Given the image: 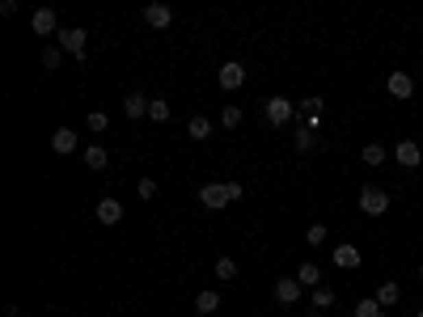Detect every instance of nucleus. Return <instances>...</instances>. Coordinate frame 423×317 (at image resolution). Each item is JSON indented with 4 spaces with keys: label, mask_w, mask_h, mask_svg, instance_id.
I'll return each mask as SVG.
<instances>
[{
    "label": "nucleus",
    "mask_w": 423,
    "mask_h": 317,
    "mask_svg": "<svg viewBox=\"0 0 423 317\" xmlns=\"http://www.w3.org/2000/svg\"><path fill=\"white\" fill-rule=\"evenodd\" d=\"M385 157H389V153H385V144H381V140H368L364 149H360V161H364V165H372V169L385 165Z\"/></svg>",
    "instance_id": "4468645a"
},
{
    "label": "nucleus",
    "mask_w": 423,
    "mask_h": 317,
    "mask_svg": "<svg viewBox=\"0 0 423 317\" xmlns=\"http://www.w3.org/2000/svg\"><path fill=\"white\" fill-rule=\"evenodd\" d=\"M144 21H148L153 30H169L173 13H169V5H148V9H144Z\"/></svg>",
    "instance_id": "9b49d317"
},
{
    "label": "nucleus",
    "mask_w": 423,
    "mask_h": 317,
    "mask_svg": "<svg viewBox=\"0 0 423 317\" xmlns=\"http://www.w3.org/2000/svg\"><path fill=\"white\" fill-rule=\"evenodd\" d=\"M415 317H423V309H419V313H415Z\"/></svg>",
    "instance_id": "473e14b6"
},
{
    "label": "nucleus",
    "mask_w": 423,
    "mask_h": 317,
    "mask_svg": "<svg viewBox=\"0 0 423 317\" xmlns=\"http://www.w3.org/2000/svg\"><path fill=\"white\" fill-rule=\"evenodd\" d=\"M186 131H191L195 140H208V136H212V118H208V114H195L191 123H186Z\"/></svg>",
    "instance_id": "412c9836"
},
{
    "label": "nucleus",
    "mask_w": 423,
    "mask_h": 317,
    "mask_svg": "<svg viewBox=\"0 0 423 317\" xmlns=\"http://www.w3.org/2000/svg\"><path fill=\"white\" fill-rule=\"evenodd\" d=\"M136 190H140V199H157V182H153V178H140Z\"/></svg>",
    "instance_id": "7c9ffc66"
},
{
    "label": "nucleus",
    "mask_w": 423,
    "mask_h": 317,
    "mask_svg": "<svg viewBox=\"0 0 423 317\" xmlns=\"http://www.w3.org/2000/svg\"><path fill=\"white\" fill-rule=\"evenodd\" d=\"M360 212L364 216H385L389 212V194L381 186H360Z\"/></svg>",
    "instance_id": "f03ea898"
},
{
    "label": "nucleus",
    "mask_w": 423,
    "mask_h": 317,
    "mask_svg": "<svg viewBox=\"0 0 423 317\" xmlns=\"http://www.w3.org/2000/svg\"><path fill=\"white\" fill-rule=\"evenodd\" d=\"M322 106H326V97H317V93L301 102V110L309 114V127H317V118H322Z\"/></svg>",
    "instance_id": "4be33fe9"
},
{
    "label": "nucleus",
    "mask_w": 423,
    "mask_h": 317,
    "mask_svg": "<svg viewBox=\"0 0 423 317\" xmlns=\"http://www.w3.org/2000/svg\"><path fill=\"white\" fill-rule=\"evenodd\" d=\"M419 279H423V266H419Z\"/></svg>",
    "instance_id": "2f4dec72"
},
{
    "label": "nucleus",
    "mask_w": 423,
    "mask_h": 317,
    "mask_svg": "<svg viewBox=\"0 0 423 317\" xmlns=\"http://www.w3.org/2000/svg\"><path fill=\"white\" fill-rule=\"evenodd\" d=\"M216 81H220V89H225V93H233V89H241V85H245V68H241L237 60H229V64H220Z\"/></svg>",
    "instance_id": "39448f33"
},
{
    "label": "nucleus",
    "mask_w": 423,
    "mask_h": 317,
    "mask_svg": "<svg viewBox=\"0 0 423 317\" xmlns=\"http://www.w3.org/2000/svg\"><path fill=\"white\" fill-rule=\"evenodd\" d=\"M97 220H102V225H119L123 220V203L119 199H102V203H97Z\"/></svg>",
    "instance_id": "2eb2a0df"
},
{
    "label": "nucleus",
    "mask_w": 423,
    "mask_h": 317,
    "mask_svg": "<svg viewBox=\"0 0 423 317\" xmlns=\"http://www.w3.org/2000/svg\"><path fill=\"white\" fill-rule=\"evenodd\" d=\"M60 60H64L60 47H47V51H43V68H47V72H56V68H60Z\"/></svg>",
    "instance_id": "cd10ccee"
},
{
    "label": "nucleus",
    "mask_w": 423,
    "mask_h": 317,
    "mask_svg": "<svg viewBox=\"0 0 423 317\" xmlns=\"http://www.w3.org/2000/svg\"><path fill=\"white\" fill-rule=\"evenodd\" d=\"M313 149H317L313 127H301V131H296V153H313Z\"/></svg>",
    "instance_id": "393cba45"
},
{
    "label": "nucleus",
    "mask_w": 423,
    "mask_h": 317,
    "mask_svg": "<svg viewBox=\"0 0 423 317\" xmlns=\"http://www.w3.org/2000/svg\"><path fill=\"white\" fill-rule=\"evenodd\" d=\"M385 89L398 97V102H407V97L415 93V81L407 77V72H389V81H385Z\"/></svg>",
    "instance_id": "1a4fd4ad"
},
{
    "label": "nucleus",
    "mask_w": 423,
    "mask_h": 317,
    "mask_svg": "<svg viewBox=\"0 0 423 317\" xmlns=\"http://www.w3.org/2000/svg\"><path fill=\"white\" fill-rule=\"evenodd\" d=\"M220 123H225V131L241 127V110H237V106H225V114H220Z\"/></svg>",
    "instance_id": "c756f323"
},
{
    "label": "nucleus",
    "mask_w": 423,
    "mask_h": 317,
    "mask_svg": "<svg viewBox=\"0 0 423 317\" xmlns=\"http://www.w3.org/2000/svg\"><path fill=\"white\" fill-rule=\"evenodd\" d=\"M301 296H305V288H301V279H296V275L276 279V301H280V305H301Z\"/></svg>",
    "instance_id": "423d86ee"
},
{
    "label": "nucleus",
    "mask_w": 423,
    "mask_h": 317,
    "mask_svg": "<svg viewBox=\"0 0 423 317\" xmlns=\"http://www.w3.org/2000/svg\"><path fill=\"white\" fill-rule=\"evenodd\" d=\"M241 199V182H204L199 186V203H204L208 212H220Z\"/></svg>",
    "instance_id": "f257e3e1"
},
{
    "label": "nucleus",
    "mask_w": 423,
    "mask_h": 317,
    "mask_svg": "<svg viewBox=\"0 0 423 317\" xmlns=\"http://www.w3.org/2000/svg\"><path fill=\"white\" fill-rule=\"evenodd\" d=\"M148 102H153V97L128 93V97H123V114H128V118H148Z\"/></svg>",
    "instance_id": "9d476101"
},
{
    "label": "nucleus",
    "mask_w": 423,
    "mask_h": 317,
    "mask_svg": "<svg viewBox=\"0 0 423 317\" xmlns=\"http://www.w3.org/2000/svg\"><path fill=\"white\" fill-rule=\"evenodd\" d=\"M296 279H301V288H322V266L317 262H301L296 266Z\"/></svg>",
    "instance_id": "f3484780"
},
{
    "label": "nucleus",
    "mask_w": 423,
    "mask_h": 317,
    "mask_svg": "<svg viewBox=\"0 0 423 317\" xmlns=\"http://www.w3.org/2000/svg\"><path fill=\"white\" fill-rule=\"evenodd\" d=\"M398 301H402V288H398L394 279L377 288V305H381V309H389V305H398Z\"/></svg>",
    "instance_id": "6ab92c4d"
},
{
    "label": "nucleus",
    "mask_w": 423,
    "mask_h": 317,
    "mask_svg": "<svg viewBox=\"0 0 423 317\" xmlns=\"http://www.w3.org/2000/svg\"><path fill=\"white\" fill-rule=\"evenodd\" d=\"M148 118H153V123H165V118H169V102L153 97V102H148Z\"/></svg>",
    "instance_id": "a878e982"
},
{
    "label": "nucleus",
    "mask_w": 423,
    "mask_h": 317,
    "mask_svg": "<svg viewBox=\"0 0 423 317\" xmlns=\"http://www.w3.org/2000/svg\"><path fill=\"white\" fill-rule=\"evenodd\" d=\"M381 317H385V313H381Z\"/></svg>",
    "instance_id": "72a5a7b5"
},
{
    "label": "nucleus",
    "mask_w": 423,
    "mask_h": 317,
    "mask_svg": "<svg viewBox=\"0 0 423 317\" xmlns=\"http://www.w3.org/2000/svg\"><path fill=\"white\" fill-rule=\"evenodd\" d=\"M85 165H89V169H106V165H110V153L102 149V144H89V149H85Z\"/></svg>",
    "instance_id": "a211bd4d"
},
{
    "label": "nucleus",
    "mask_w": 423,
    "mask_h": 317,
    "mask_svg": "<svg viewBox=\"0 0 423 317\" xmlns=\"http://www.w3.org/2000/svg\"><path fill=\"white\" fill-rule=\"evenodd\" d=\"M216 309H220V296H216L212 288H204V292H195V313H204V317H212Z\"/></svg>",
    "instance_id": "dca6fc26"
},
{
    "label": "nucleus",
    "mask_w": 423,
    "mask_h": 317,
    "mask_svg": "<svg viewBox=\"0 0 423 317\" xmlns=\"http://www.w3.org/2000/svg\"><path fill=\"white\" fill-rule=\"evenodd\" d=\"M381 313H385V309L377 305V296H364V301L352 309V317H381Z\"/></svg>",
    "instance_id": "5701e85b"
},
{
    "label": "nucleus",
    "mask_w": 423,
    "mask_h": 317,
    "mask_svg": "<svg viewBox=\"0 0 423 317\" xmlns=\"http://www.w3.org/2000/svg\"><path fill=\"white\" fill-rule=\"evenodd\" d=\"M263 114H267L271 127H284L288 118L296 114V102H288V97H267V102H263Z\"/></svg>",
    "instance_id": "7ed1b4c3"
},
{
    "label": "nucleus",
    "mask_w": 423,
    "mask_h": 317,
    "mask_svg": "<svg viewBox=\"0 0 423 317\" xmlns=\"http://www.w3.org/2000/svg\"><path fill=\"white\" fill-rule=\"evenodd\" d=\"M309 301H313V309H317V313H326V309L335 305V292H330V288H313V296H309Z\"/></svg>",
    "instance_id": "b1692460"
},
{
    "label": "nucleus",
    "mask_w": 423,
    "mask_h": 317,
    "mask_svg": "<svg viewBox=\"0 0 423 317\" xmlns=\"http://www.w3.org/2000/svg\"><path fill=\"white\" fill-rule=\"evenodd\" d=\"M330 258H335V266H343V271H352V266H360V262H364V254H360L356 246H335V254H330Z\"/></svg>",
    "instance_id": "ddd939ff"
},
{
    "label": "nucleus",
    "mask_w": 423,
    "mask_h": 317,
    "mask_svg": "<svg viewBox=\"0 0 423 317\" xmlns=\"http://www.w3.org/2000/svg\"><path fill=\"white\" fill-rule=\"evenodd\" d=\"M110 127V114L106 110H89V131H106Z\"/></svg>",
    "instance_id": "bb28decb"
},
{
    "label": "nucleus",
    "mask_w": 423,
    "mask_h": 317,
    "mask_svg": "<svg viewBox=\"0 0 423 317\" xmlns=\"http://www.w3.org/2000/svg\"><path fill=\"white\" fill-rule=\"evenodd\" d=\"M212 275H216L220 283H229V279H237V262H233V258H216V266H212Z\"/></svg>",
    "instance_id": "aec40b11"
},
{
    "label": "nucleus",
    "mask_w": 423,
    "mask_h": 317,
    "mask_svg": "<svg viewBox=\"0 0 423 317\" xmlns=\"http://www.w3.org/2000/svg\"><path fill=\"white\" fill-rule=\"evenodd\" d=\"M85 47H89V34H85L81 26H68V30H60V51H68V55L85 60Z\"/></svg>",
    "instance_id": "20e7f679"
},
{
    "label": "nucleus",
    "mask_w": 423,
    "mask_h": 317,
    "mask_svg": "<svg viewBox=\"0 0 423 317\" xmlns=\"http://www.w3.org/2000/svg\"><path fill=\"white\" fill-rule=\"evenodd\" d=\"M30 30H34V34H60V17H56V9H34Z\"/></svg>",
    "instance_id": "6e6552de"
},
{
    "label": "nucleus",
    "mask_w": 423,
    "mask_h": 317,
    "mask_svg": "<svg viewBox=\"0 0 423 317\" xmlns=\"http://www.w3.org/2000/svg\"><path fill=\"white\" fill-rule=\"evenodd\" d=\"M394 161L402 165V169H419V161H423V149L415 140H398V149H394Z\"/></svg>",
    "instance_id": "0eeeda50"
},
{
    "label": "nucleus",
    "mask_w": 423,
    "mask_h": 317,
    "mask_svg": "<svg viewBox=\"0 0 423 317\" xmlns=\"http://www.w3.org/2000/svg\"><path fill=\"white\" fill-rule=\"evenodd\" d=\"M51 149H56L60 157H68L72 149H77V131H72V127H56V131H51Z\"/></svg>",
    "instance_id": "f8f14e48"
},
{
    "label": "nucleus",
    "mask_w": 423,
    "mask_h": 317,
    "mask_svg": "<svg viewBox=\"0 0 423 317\" xmlns=\"http://www.w3.org/2000/svg\"><path fill=\"white\" fill-rule=\"evenodd\" d=\"M326 225H309V233H305V241H309V246H326Z\"/></svg>",
    "instance_id": "c85d7f7f"
}]
</instances>
